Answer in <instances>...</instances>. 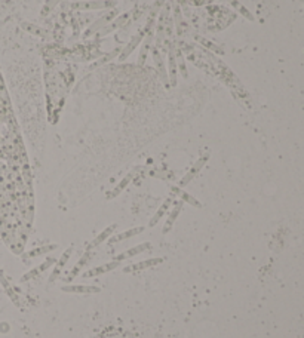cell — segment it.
<instances>
[{
	"label": "cell",
	"instance_id": "8fae6325",
	"mask_svg": "<svg viewBox=\"0 0 304 338\" xmlns=\"http://www.w3.org/2000/svg\"><path fill=\"white\" fill-rule=\"evenodd\" d=\"M171 205H172V199L171 197H168L162 205H160V208L157 209V212L154 214L152 217V220H150V227H154L160 220H162V217L169 211V208H171Z\"/></svg>",
	"mask_w": 304,
	"mask_h": 338
},
{
	"label": "cell",
	"instance_id": "4fadbf2b",
	"mask_svg": "<svg viewBox=\"0 0 304 338\" xmlns=\"http://www.w3.org/2000/svg\"><path fill=\"white\" fill-rule=\"evenodd\" d=\"M56 248H58V245H55V243L43 245V246H39V248H36V249L28 251L26 254V257H28V258H36V257H40V255H46V254H49L52 251H55Z\"/></svg>",
	"mask_w": 304,
	"mask_h": 338
},
{
	"label": "cell",
	"instance_id": "e0dca14e",
	"mask_svg": "<svg viewBox=\"0 0 304 338\" xmlns=\"http://www.w3.org/2000/svg\"><path fill=\"white\" fill-rule=\"evenodd\" d=\"M140 39H141V37H138V36H137V37H135V39H134V40L131 42L129 48H127V49L124 51V53L120 55V59H125V58H127V55H129V53H131V51H132V49L135 48V45H137V43L140 42Z\"/></svg>",
	"mask_w": 304,
	"mask_h": 338
},
{
	"label": "cell",
	"instance_id": "277c9868",
	"mask_svg": "<svg viewBox=\"0 0 304 338\" xmlns=\"http://www.w3.org/2000/svg\"><path fill=\"white\" fill-rule=\"evenodd\" d=\"M72 252H73V248H69V249H66L64 252H63V255H61V258L55 262V267H53V272H52L51 278H49V284H53L58 278H59V275H61V272L64 270V267H66V264L69 262L70 260V255H72Z\"/></svg>",
	"mask_w": 304,
	"mask_h": 338
},
{
	"label": "cell",
	"instance_id": "5bb4252c",
	"mask_svg": "<svg viewBox=\"0 0 304 338\" xmlns=\"http://www.w3.org/2000/svg\"><path fill=\"white\" fill-rule=\"evenodd\" d=\"M174 190V193L179 196V199L183 200V202H187L189 205H192V207H195V208H202V204L198 200V199H195L192 194H189L187 191H184V190H181V188H172Z\"/></svg>",
	"mask_w": 304,
	"mask_h": 338
},
{
	"label": "cell",
	"instance_id": "ac0fdd59",
	"mask_svg": "<svg viewBox=\"0 0 304 338\" xmlns=\"http://www.w3.org/2000/svg\"><path fill=\"white\" fill-rule=\"evenodd\" d=\"M27 30H30V31H34V33H42V30L40 28H37V27H30V26H26Z\"/></svg>",
	"mask_w": 304,
	"mask_h": 338
},
{
	"label": "cell",
	"instance_id": "7a4b0ae2",
	"mask_svg": "<svg viewBox=\"0 0 304 338\" xmlns=\"http://www.w3.org/2000/svg\"><path fill=\"white\" fill-rule=\"evenodd\" d=\"M120 265V261H110V262H105V264H102V265H98V267H92V268H89V270H86L82 276L85 278V279H88V278H97V276H101V275H105V273H108V272H111V270H114L116 267H119Z\"/></svg>",
	"mask_w": 304,
	"mask_h": 338
},
{
	"label": "cell",
	"instance_id": "52a82bcc",
	"mask_svg": "<svg viewBox=\"0 0 304 338\" xmlns=\"http://www.w3.org/2000/svg\"><path fill=\"white\" fill-rule=\"evenodd\" d=\"M206 160H208V156L201 157V159H199V160H198V162H196V163L190 168V171L186 174V177L179 181V185H181V187H184V185H187L189 182L192 181V180H193V178H195V177L201 172V169L203 168V165L206 163Z\"/></svg>",
	"mask_w": 304,
	"mask_h": 338
},
{
	"label": "cell",
	"instance_id": "6da1fadb",
	"mask_svg": "<svg viewBox=\"0 0 304 338\" xmlns=\"http://www.w3.org/2000/svg\"><path fill=\"white\" fill-rule=\"evenodd\" d=\"M55 262H56V258H55V257H48L43 262H40L37 267H33L30 272H27L26 275H23V276H21V282H28V281H31V279L39 278L43 272H46V270H48L49 267H52Z\"/></svg>",
	"mask_w": 304,
	"mask_h": 338
},
{
	"label": "cell",
	"instance_id": "9c48e42d",
	"mask_svg": "<svg viewBox=\"0 0 304 338\" xmlns=\"http://www.w3.org/2000/svg\"><path fill=\"white\" fill-rule=\"evenodd\" d=\"M181 209H183V200H179V202H177V204L174 205V208H172V211H171V214H169L168 220L165 221V226H163V234H166L171 232V229H172V226L175 224V221H177V218H178V215H179V212H181Z\"/></svg>",
	"mask_w": 304,
	"mask_h": 338
},
{
	"label": "cell",
	"instance_id": "8992f818",
	"mask_svg": "<svg viewBox=\"0 0 304 338\" xmlns=\"http://www.w3.org/2000/svg\"><path fill=\"white\" fill-rule=\"evenodd\" d=\"M63 292L67 294H98L101 292V289L98 286L92 285H64L61 286Z\"/></svg>",
	"mask_w": 304,
	"mask_h": 338
},
{
	"label": "cell",
	"instance_id": "30bf717a",
	"mask_svg": "<svg viewBox=\"0 0 304 338\" xmlns=\"http://www.w3.org/2000/svg\"><path fill=\"white\" fill-rule=\"evenodd\" d=\"M143 232H144V227H134V229H129L127 232H122V233L111 236V237L108 239V242H110V243H119V242H124V240L131 239V237H134V236H137V234H141Z\"/></svg>",
	"mask_w": 304,
	"mask_h": 338
},
{
	"label": "cell",
	"instance_id": "9a60e30c",
	"mask_svg": "<svg viewBox=\"0 0 304 338\" xmlns=\"http://www.w3.org/2000/svg\"><path fill=\"white\" fill-rule=\"evenodd\" d=\"M113 3L111 2H88V3H77L75 5V8L77 9H101L105 6H111Z\"/></svg>",
	"mask_w": 304,
	"mask_h": 338
},
{
	"label": "cell",
	"instance_id": "2e32d148",
	"mask_svg": "<svg viewBox=\"0 0 304 338\" xmlns=\"http://www.w3.org/2000/svg\"><path fill=\"white\" fill-rule=\"evenodd\" d=\"M131 180H132V175H128V177H125L122 181L119 182V185H117V187H116V188H114L110 194H108V199H113V197H116L117 194H120V193L124 191V188H125L128 184L131 182Z\"/></svg>",
	"mask_w": 304,
	"mask_h": 338
},
{
	"label": "cell",
	"instance_id": "3957f363",
	"mask_svg": "<svg viewBox=\"0 0 304 338\" xmlns=\"http://www.w3.org/2000/svg\"><path fill=\"white\" fill-rule=\"evenodd\" d=\"M163 262V258H159V257H154V258H149V260L138 261L135 264H131L124 268L125 273H134V272H140V270H146V268H150V267H156L159 264Z\"/></svg>",
	"mask_w": 304,
	"mask_h": 338
},
{
	"label": "cell",
	"instance_id": "5b68a950",
	"mask_svg": "<svg viewBox=\"0 0 304 338\" xmlns=\"http://www.w3.org/2000/svg\"><path fill=\"white\" fill-rule=\"evenodd\" d=\"M152 248V243L150 242H143V243H140V245H137V246H134V248H131V249H128L125 252H122L120 255H117L114 260L116 261H122L128 260V258H132V257H135V255H140V254H143V252H146V251H149Z\"/></svg>",
	"mask_w": 304,
	"mask_h": 338
},
{
	"label": "cell",
	"instance_id": "7c38bea8",
	"mask_svg": "<svg viewBox=\"0 0 304 338\" xmlns=\"http://www.w3.org/2000/svg\"><path fill=\"white\" fill-rule=\"evenodd\" d=\"M116 229H117V224H111V226L105 227L101 233L98 234V236L92 240V246H94V248H95V246H100L101 243H104V240H107V239L111 237V234L116 232Z\"/></svg>",
	"mask_w": 304,
	"mask_h": 338
},
{
	"label": "cell",
	"instance_id": "ba28073f",
	"mask_svg": "<svg viewBox=\"0 0 304 338\" xmlns=\"http://www.w3.org/2000/svg\"><path fill=\"white\" fill-rule=\"evenodd\" d=\"M91 260H92V254H91L89 251H88V252H85V254L82 255V258L77 261L76 265L73 267V270L67 275V278H66L64 281H66V282H69V284H70L72 281H75V278L79 275V272H80V270H82L86 264H89V261Z\"/></svg>",
	"mask_w": 304,
	"mask_h": 338
}]
</instances>
